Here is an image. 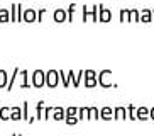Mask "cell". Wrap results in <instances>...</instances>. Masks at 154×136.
<instances>
[{
    "label": "cell",
    "mask_w": 154,
    "mask_h": 136,
    "mask_svg": "<svg viewBox=\"0 0 154 136\" xmlns=\"http://www.w3.org/2000/svg\"><path fill=\"white\" fill-rule=\"evenodd\" d=\"M119 21H120V22H131V21H129V9H120Z\"/></svg>",
    "instance_id": "cell-25"
},
{
    "label": "cell",
    "mask_w": 154,
    "mask_h": 136,
    "mask_svg": "<svg viewBox=\"0 0 154 136\" xmlns=\"http://www.w3.org/2000/svg\"><path fill=\"white\" fill-rule=\"evenodd\" d=\"M91 22H98V5H91Z\"/></svg>",
    "instance_id": "cell-32"
},
{
    "label": "cell",
    "mask_w": 154,
    "mask_h": 136,
    "mask_svg": "<svg viewBox=\"0 0 154 136\" xmlns=\"http://www.w3.org/2000/svg\"><path fill=\"white\" fill-rule=\"evenodd\" d=\"M113 119L115 121H125L127 119V107H122V105L113 107Z\"/></svg>",
    "instance_id": "cell-7"
},
{
    "label": "cell",
    "mask_w": 154,
    "mask_h": 136,
    "mask_svg": "<svg viewBox=\"0 0 154 136\" xmlns=\"http://www.w3.org/2000/svg\"><path fill=\"white\" fill-rule=\"evenodd\" d=\"M64 111H66V118H78V107H75V105H69Z\"/></svg>",
    "instance_id": "cell-24"
},
{
    "label": "cell",
    "mask_w": 154,
    "mask_h": 136,
    "mask_svg": "<svg viewBox=\"0 0 154 136\" xmlns=\"http://www.w3.org/2000/svg\"><path fill=\"white\" fill-rule=\"evenodd\" d=\"M10 22H17V4L10 5Z\"/></svg>",
    "instance_id": "cell-28"
},
{
    "label": "cell",
    "mask_w": 154,
    "mask_h": 136,
    "mask_svg": "<svg viewBox=\"0 0 154 136\" xmlns=\"http://www.w3.org/2000/svg\"><path fill=\"white\" fill-rule=\"evenodd\" d=\"M112 21V12H110V9H107V7H103L102 4H98V22H110Z\"/></svg>",
    "instance_id": "cell-5"
},
{
    "label": "cell",
    "mask_w": 154,
    "mask_h": 136,
    "mask_svg": "<svg viewBox=\"0 0 154 136\" xmlns=\"http://www.w3.org/2000/svg\"><path fill=\"white\" fill-rule=\"evenodd\" d=\"M37 21V10L34 9H24V14H22V22H36Z\"/></svg>",
    "instance_id": "cell-6"
},
{
    "label": "cell",
    "mask_w": 154,
    "mask_h": 136,
    "mask_svg": "<svg viewBox=\"0 0 154 136\" xmlns=\"http://www.w3.org/2000/svg\"><path fill=\"white\" fill-rule=\"evenodd\" d=\"M61 82H59V72L58 70H48L46 72V87H49V89H56Z\"/></svg>",
    "instance_id": "cell-4"
},
{
    "label": "cell",
    "mask_w": 154,
    "mask_h": 136,
    "mask_svg": "<svg viewBox=\"0 0 154 136\" xmlns=\"http://www.w3.org/2000/svg\"><path fill=\"white\" fill-rule=\"evenodd\" d=\"M149 114H151V109H147V107H137L136 109V118L139 119V121L147 119L149 118Z\"/></svg>",
    "instance_id": "cell-11"
},
{
    "label": "cell",
    "mask_w": 154,
    "mask_h": 136,
    "mask_svg": "<svg viewBox=\"0 0 154 136\" xmlns=\"http://www.w3.org/2000/svg\"><path fill=\"white\" fill-rule=\"evenodd\" d=\"M10 111H12V107H7V105L0 107V119H2V121H9L10 119Z\"/></svg>",
    "instance_id": "cell-19"
},
{
    "label": "cell",
    "mask_w": 154,
    "mask_h": 136,
    "mask_svg": "<svg viewBox=\"0 0 154 136\" xmlns=\"http://www.w3.org/2000/svg\"><path fill=\"white\" fill-rule=\"evenodd\" d=\"M12 136H17V134H12Z\"/></svg>",
    "instance_id": "cell-39"
},
{
    "label": "cell",
    "mask_w": 154,
    "mask_h": 136,
    "mask_svg": "<svg viewBox=\"0 0 154 136\" xmlns=\"http://www.w3.org/2000/svg\"><path fill=\"white\" fill-rule=\"evenodd\" d=\"M66 12H68V21H69V22H73V19H75V12H76V4H71Z\"/></svg>",
    "instance_id": "cell-29"
},
{
    "label": "cell",
    "mask_w": 154,
    "mask_h": 136,
    "mask_svg": "<svg viewBox=\"0 0 154 136\" xmlns=\"http://www.w3.org/2000/svg\"><path fill=\"white\" fill-rule=\"evenodd\" d=\"M10 22V10L9 9H0V24Z\"/></svg>",
    "instance_id": "cell-21"
},
{
    "label": "cell",
    "mask_w": 154,
    "mask_h": 136,
    "mask_svg": "<svg viewBox=\"0 0 154 136\" xmlns=\"http://www.w3.org/2000/svg\"><path fill=\"white\" fill-rule=\"evenodd\" d=\"M59 72V82H61V85L63 87H69V80H68V75H64L63 70H58Z\"/></svg>",
    "instance_id": "cell-27"
},
{
    "label": "cell",
    "mask_w": 154,
    "mask_h": 136,
    "mask_svg": "<svg viewBox=\"0 0 154 136\" xmlns=\"http://www.w3.org/2000/svg\"><path fill=\"white\" fill-rule=\"evenodd\" d=\"M20 87L22 89H29V87H32V83L29 82V73H27V70H20Z\"/></svg>",
    "instance_id": "cell-10"
},
{
    "label": "cell",
    "mask_w": 154,
    "mask_h": 136,
    "mask_svg": "<svg viewBox=\"0 0 154 136\" xmlns=\"http://www.w3.org/2000/svg\"><path fill=\"white\" fill-rule=\"evenodd\" d=\"M82 19H83V22H88V21H90L91 19V10L88 9V5H83L82 7Z\"/></svg>",
    "instance_id": "cell-22"
},
{
    "label": "cell",
    "mask_w": 154,
    "mask_h": 136,
    "mask_svg": "<svg viewBox=\"0 0 154 136\" xmlns=\"http://www.w3.org/2000/svg\"><path fill=\"white\" fill-rule=\"evenodd\" d=\"M20 73V68H17L15 66L14 68V72H12V75H10V78H9V85H7V90H12L14 89V83H15V78H17V75Z\"/></svg>",
    "instance_id": "cell-16"
},
{
    "label": "cell",
    "mask_w": 154,
    "mask_h": 136,
    "mask_svg": "<svg viewBox=\"0 0 154 136\" xmlns=\"http://www.w3.org/2000/svg\"><path fill=\"white\" fill-rule=\"evenodd\" d=\"M112 75V70H102V72L98 73V77H97V80H98V85L103 87V89H110V87H117V83H112V82L109 80V77Z\"/></svg>",
    "instance_id": "cell-3"
},
{
    "label": "cell",
    "mask_w": 154,
    "mask_h": 136,
    "mask_svg": "<svg viewBox=\"0 0 154 136\" xmlns=\"http://www.w3.org/2000/svg\"><path fill=\"white\" fill-rule=\"evenodd\" d=\"M78 121H80L78 118H64V122H66L68 126H75V124H76Z\"/></svg>",
    "instance_id": "cell-35"
},
{
    "label": "cell",
    "mask_w": 154,
    "mask_h": 136,
    "mask_svg": "<svg viewBox=\"0 0 154 136\" xmlns=\"http://www.w3.org/2000/svg\"><path fill=\"white\" fill-rule=\"evenodd\" d=\"M31 83L32 87H36V89H42L46 85V72L41 70V68H37L32 72V78H31Z\"/></svg>",
    "instance_id": "cell-1"
},
{
    "label": "cell",
    "mask_w": 154,
    "mask_h": 136,
    "mask_svg": "<svg viewBox=\"0 0 154 136\" xmlns=\"http://www.w3.org/2000/svg\"><path fill=\"white\" fill-rule=\"evenodd\" d=\"M149 116H151V118H152V119H154V107H152V109H151V114H149Z\"/></svg>",
    "instance_id": "cell-37"
},
{
    "label": "cell",
    "mask_w": 154,
    "mask_h": 136,
    "mask_svg": "<svg viewBox=\"0 0 154 136\" xmlns=\"http://www.w3.org/2000/svg\"><path fill=\"white\" fill-rule=\"evenodd\" d=\"M10 119L12 121H20L22 119V107H12V111H10Z\"/></svg>",
    "instance_id": "cell-15"
},
{
    "label": "cell",
    "mask_w": 154,
    "mask_h": 136,
    "mask_svg": "<svg viewBox=\"0 0 154 136\" xmlns=\"http://www.w3.org/2000/svg\"><path fill=\"white\" fill-rule=\"evenodd\" d=\"M64 118H66V111H64V107H54V111H53V119L54 121H64Z\"/></svg>",
    "instance_id": "cell-12"
},
{
    "label": "cell",
    "mask_w": 154,
    "mask_h": 136,
    "mask_svg": "<svg viewBox=\"0 0 154 136\" xmlns=\"http://www.w3.org/2000/svg\"><path fill=\"white\" fill-rule=\"evenodd\" d=\"M152 21V10L144 9L140 10V22H151Z\"/></svg>",
    "instance_id": "cell-17"
},
{
    "label": "cell",
    "mask_w": 154,
    "mask_h": 136,
    "mask_svg": "<svg viewBox=\"0 0 154 136\" xmlns=\"http://www.w3.org/2000/svg\"><path fill=\"white\" fill-rule=\"evenodd\" d=\"M129 21H136V22H140V10L137 9H129Z\"/></svg>",
    "instance_id": "cell-20"
},
{
    "label": "cell",
    "mask_w": 154,
    "mask_h": 136,
    "mask_svg": "<svg viewBox=\"0 0 154 136\" xmlns=\"http://www.w3.org/2000/svg\"><path fill=\"white\" fill-rule=\"evenodd\" d=\"M44 14H46V9H44V7L37 10V22H42V19H44Z\"/></svg>",
    "instance_id": "cell-36"
},
{
    "label": "cell",
    "mask_w": 154,
    "mask_h": 136,
    "mask_svg": "<svg viewBox=\"0 0 154 136\" xmlns=\"http://www.w3.org/2000/svg\"><path fill=\"white\" fill-rule=\"evenodd\" d=\"M22 14H24L22 5H20V4H17V22H22Z\"/></svg>",
    "instance_id": "cell-34"
},
{
    "label": "cell",
    "mask_w": 154,
    "mask_h": 136,
    "mask_svg": "<svg viewBox=\"0 0 154 136\" xmlns=\"http://www.w3.org/2000/svg\"><path fill=\"white\" fill-rule=\"evenodd\" d=\"M22 121H29V102H24L22 105Z\"/></svg>",
    "instance_id": "cell-33"
},
{
    "label": "cell",
    "mask_w": 154,
    "mask_h": 136,
    "mask_svg": "<svg viewBox=\"0 0 154 136\" xmlns=\"http://www.w3.org/2000/svg\"><path fill=\"white\" fill-rule=\"evenodd\" d=\"M136 109L137 107H134V105H127V119H132V121H134V119H137L136 118Z\"/></svg>",
    "instance_id": "cell-30"
},
{
    "label": "cell",
    "mask_w": 154,
    "mask_h": 136,
    "mask_svg": "<svg viewBox=\"0 0 154 136\" xmlns=\"http://www.w3.org/2000/svg\"><path fill=\"white\" fill-rule=\"evenodd\" d=\"M100 119H103V121H112L113 119V107H102L100 109Z\"/></svg>",
    "instance_id": "cell-9"
},
{
    "label": "cell",
    "mask_w": 154,
    "mask_h": 136,
    "mask_svg": "<svg viewBox=\"0 0 154 136\" xmlns=\"http://www.w3.org/2000/svg\"><path fill=\"white\" fill-rule=\"evenodd\" d=\"M97 77H98V73L91 68V70H85V77H83V85L86 87V89H93V87L98 85V80H97Z\"/></svg>",
    "instance_id": "cell-2"
},
{
    "label": "cell",
    "mask_w": 154,
    "mask_h": 136,
    "mask_svg": "<svg viewBox=\"0 0 154 136\" xmlns=\"http://www.w3.org/2000/svg\"><path fill=\"white\" fill-rule=\"evenodd\" d=\"M152 17H154V10H152Z\"/></svg>",
    "instance_id": "cell-38"
},
{
    "label": "cell",
    "mask_w": 154,
    "mask_h": 136,
    "mask_svg": "<svg viewBox=\"0 0 154 136\" xmlns=\"http://www.w3.org/2000/svg\"><path fill=\"white\" fill-rule=\"evenodd\" d=\"M91 119H93V121H98V119H100V109L98 107H93V105L90 107V121H91Z\"/></svg>",
    "instance_id": "cell-26"
},
{
    "label": "cell",
    "mask_w": 154,
    "mask_h": 136,
    "mask_svg": "<svg viewBox=\"0 0 154 136\" xmlns=\"http://www.w3.org/2000/svg\"><path fill=\"white\" fill-rule=\"evenodd\" d=\"M53 19H54V22H58V24L66 22V21H68V12L64 9H56L54 14H53Z\"/></svg>",
    "instance_id": "cell-8"
},
{
    "label": "cell",
    "mask_w": 154,
    "mask_h": 136,
    "mask_svg": "<svg viewBox=\"0 0 154 136\" xmlns=\"http://www.w3.org/2000/svg\"><path fill=\"white\" fill-rule=\"evenodd\" d=\"M83 77H85V70H78V75L75 77V82H73L71 85H73V87H76V89H78V87L82 85V80H83Z\"/></svg>",
    "instance_id": "cell-23"
},
{
    "label": "cell",
    "mask_w": 154,
    "mask_h": 136,
    "mask_svg": "<svg viewBox=\"0 0 154 136\" xmlns=\"http://www.w3.org/2000/svg\"><path fill=\"white\" fill-rule=\"evenodd\" d=\"M17 136H20V134H17Z\"/></svg>",
    "instance_id": "cell-40"
},
{
    "label": "cell",
    "mask_w": 154,
    "mask_h": 136,
    "mask_svg": "<svg viewBox=\"0 0 154 136\" xmlns=\"http://www.w3.org/2000/svg\"><path fill=\"white\" fill-rule=\"evenodd\" d=\"M44 100H39V102H37L36 104V119H39V121H41L42 119V114H44Z\"/></svg>",
    "instance_id": "cell-18"
},
{
    "label": "cell",
    "mask_w": 154,
    "mask_h": 136,
    "mask_svg": "<svg viewBox=\"0 0 154 136\" xmlns=\"http://www.w3.org/2000/svg\"><path fill=\"white\" fill-rule=\"evenodd\" d=\"M78 119L80 121H90V107H78Z\"/></svg>",
    "instance_id": "cell-13"
},
{
    "label": "cell",
    "mask_w": 154,
    "mask_h": 136,
    "mask_svg": "<svg viewBox=\"0 0 154 136\" xmlns=\"http://www.w3.org/2000/svg\"><path fill=\"white\" fill-rule=\"evenodd\" d=\"M53 111H54V107H49V105H48V107H44V114H42V119H44V121H49V119L53 118Z\"/></svg>",
    "instance_id": "cell-31"
},
{
    "label": "cell",
    "mask_w": 154,
    "mask_h": 136,
    "mask_svg": "<svg viewBox=\"0 0 154 136\" xmlns=\"http://www.w3.org/2000/svg\"><path fill=\"white\" fill-rule=\"evenodd\" d=\"M9 85V75H7V70L0 68V89H7Z\"/></svg>",
    "instance_id": "cell-14"
}]
</instances>
